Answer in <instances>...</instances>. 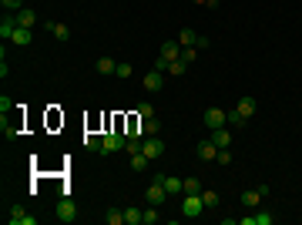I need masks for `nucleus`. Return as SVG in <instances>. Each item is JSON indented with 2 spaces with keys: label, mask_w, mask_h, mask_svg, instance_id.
I'll return each mask as SVG.
<instances>
[{
  "label": "nucleus",
  "mask_w": 302,
  "mask_h": 225,
  "mask_svg": "<svg viewBox=\"0 0 302 225\" xmlns=\"http://www.w3.org/2000/svg\"><path fill=\"white\" fill-rule=\"evenodd\" d=\"M145 202H148V205H165V202H168V188H165V175H158V178H154V182H151L148 188H145Z\"/></svg>",
  "instance_id": "f257e3e1"
},
{
  "label": "nucleus",
  "mask_w": 302,
  "mask_h": 225,
  "mask_svg": "<svg viewBox=\"0 0 302 225\" xmlns=\"http://www.w3.org/2000/svg\"><path fill=\"white\" fill-rule=\"evenodd\" d=\"M202 121H205L208 131H215V128H225V125H228V111H225V108H205Z\"/></svg>",
  "instance_id": "f03ea898"
},
{
  "label": "nucleus",
  "mask_w": 302,
  "mask_h": 225,
  "mask_svg": "<svg viewBox=\"0 0 302 225\" xmlns=\"http://www.w3.org/2000/svg\"><path fill=\"white\" fill-rule=\"evenodd\" d=\"M124 141H128V134H121V131L101 134V155H114V151H121V148H124Z\"/></svg>",
  "instance_id": "7ed1b4c3"
},
{
  "label": "nucleus",
  "mask_w": 302,
  "mask_h": 225,
  "mask_svg": "<svg viewBox=\"0 0 302 225\" xmlns=\"http://www.w3.org/2000/svg\"><path fill=\"white\" fill-rule=\"evenodd\" d=\"M202 212H205L202 192H198V195H185V198H181V215H185V219H198Z\"/></svg>",
  "instance_id": "20e7f679"
},
{
  "label": "nucleus",
  "mask_w": 302,
  "mask_h": 225,
  "mask_svg": "<svg viewBox=\"0 0 302 225\" xmlns=\"http://www.w3.org/2000/svg\"><path fill=\"white\" fill-rule=\"evenodd\" d=\"M141 151L154 161V158H161V155H165V141H161L158 134H145V138H141Z\"/></svg>",
  "instance_id": "39448f33"
},
{
  "label": "nucleus",
  "mask_w": 302,
  "mask_h": 225,
  "mask_svg": "<svg viewBox=\"0 0 302 225\" xmlns=\"http://www.w3.org/2000/svg\"><path fill=\"white\" fill-rule=\"evenodd\" d=\"M54 212H57V222H64V225H67V222H74V219H77V205L71 202V198H67V195H64V198L57 202V208H54Z\"/></svg>",
  "instance_id": "423d86ee"
},
{
  "label": "nucleus",
  "mask_w": 302,
  "mask_h": 225,
  "mask_svg": "<svg viewBox=\"0 0 302 225\" xmlns=\"http://www.w3.org/2000/svg\"><path fill=\"white\" fill-rule=\"evenodd\" d=\"M195 155H198L202 161H215V158H218V145H215L211 138H202V141L195 145Z\"/></svg>",
  "instance_id": "0eeeda50"
},
{
  "label": "nucleus",
  "mask_w": 302,
  "mask_h": 225,
  "mask_svg": "<svg viewBox=\"0 0 302 225\" xmlns=\"http://www.w3.org/2000/svg\"><path fill=\"white\" fill-rule=\"evenodd\" d=\"M272 222H275V215L265 212V208H259L255 215H242V219H239V225H272Z\"/></svg>",
  "instance_id": "6e6552de"
},
{
  "label": "nucleus",
  "mask_w": 302,
  "mask_h": 225,
  "mask_svg": "<svg viewBox=\"0 0 302 225\" xmlns=\"http://www.w3.org/2000/svg\"><path fill=\"white\" fill-rule=\"evenodd\" d=\"M20 27V20H17V14H3V20H0V37L3 40H10L14 37V31Z\"/></svg>",
  "instance_id": "1a4fd4ad"
},
{
  "label": "nucleus",
  "mask_w": 302,
  "mask_h": 225,
  "mask_svg": "<svg viewBox=\"0 0 302 225\" xmlns=\"http://www.w3.org/2000/svg\"><path fill=\"white\" fill-rule=\"evenodd\" d=\"M141 84H145V91H161V84H165V74H161V71H154V67H151L148 74L141 77Z\"/></svg>",
  "instance_id": "9d476101"
},
{
  "label": "nucleus",
  "mask_w": 302,
  "mask_h": 225,
  "mask_svg": "<svg viewBox=\"0 0 302 225\" xmlns=\"http://www.w3.org/2000/svg\"><path fill=\"white\" fill-rule=\"evenodd\" d=\"M7 222H10V225H34L37 219H34V215H27L20 205H14V208H10V215H7Z\"/></svg>",
  "instance_id": "9b49d317"
},
{
  "label": "nucleus",
  "mask_w": 302,
  "mask_h": 225,
  "mask_svg": "<svg viewBox=\"0 0 302 225\" xmlns=\"http://www.w3.org/2000/svg\"><path fill=\"white\" fill-rule=\"evenodd\" d=\"M44 27H47V31H51V37L60 40V44H64V40H71V27H67V24H54V20H47Z\"/></svg>",
  "instance_id": "f8f14e48"
},
{
  "label": "nucleus",
  "mask_w": 302,
  "mask_h": 225,
  "mask_svg": "<svg viewBox=\"0 0 302 225\" xmlns=\"http://www.w3.org/2000/svg\"><path fill=\"white\" fill-rule=\"evenodd\" d=\"M0 131H3V138H7V141H14V138H17V131H20V125L14 121V118L0 114Z\"/></svg>",
  "instance_id": "ddd939ff"
},
{
  "label": "nucleus",
  "mask_w": 302,
  "mask_h": 225,
  "mask_svg": "<svg viewBox=\"0 0 302 225\" xmlns=\"http://www.w3.org/2000/svg\"><path fill=\"white\" fill-rule=\"evenodd\" d=\"M34 40V27H17L14 31V37H10V44H17V47H27Z\"/></svg>",
  "instance_id": "4468645a"
},
{
  "label": "nucleus",
  "mask_w": 302,
  "mask_h": 225,
  "mask_svg": "<svg viewBox=\"0 0 302 225\" xmlns=\"http://www.w3.org/2000/svg\"><path fill=\"white\" fill-rule=\"evenodd\" d=\"M259 202H262V192H259V185L242 192V205H245V208H259Z\"/></svg>",
  "instance_id": "2eb2a0df"
},
{
  "label": "nucleus",
  "mask_w": 302,
  "mask_h": 225,
  "mask_svg": "<svg viewBox=\"0 0 302 225\" xmlns=\"http://www.w3.org/2000/svg\"><path fill=\"white\" fill-rule=\"evenodd\" d=\"M255 108H259V104H255V97H239V104H235V111L242 114V118H252V114H255Z\"/></svg>",
  "instance_id": "dca6fc26"
},
{
  "label": "nucleus",
  "mask_w": 302,
  "mask_h": 225,
  "mask_svg": "<svg viewBox=\"0 0 302 225\" xmlns=\"http://www.w3.org/2000/svg\"><path fill=\"white\" fill-rule=\"evenodd\" d=\"M161 57L178 61V57H181V44H178V40H165V44H161Z\"/></svg>",
  "instance_id": "f3484780"
},
{
  "label": "nucleus",
  "mask_w": 302,
  "mask_h": 225,
  "mask_svg": "<svg viewBox=\"0 0 302 225\" xmlns=\"http://www.w3.org/2000/svg\"><path fill=\"white\" fill-rule=\"evenodd\" d=\"M141 222H145V212H141L138 205L124 208V225H141Z\"/></svg>",
  "instance_id": "a211bd4d"
},
{
  "label": "nucleus",
  "mask_w": 302,
  "mask_h": 225,
  "mask_svg": "<svg viewBox=\"0 0 302 225\" xmlns=\"http://www.w3.org/2000/svg\"><path fill=\"white\" fill-rule=\"evenodd\" d=\"M208 138H211V141H215L218 148H228V145H232V134H228L225 128H215V131L208 134Z\"/></svg>",
  "instance_id": "6ab92c4d"
},
{
  "label": "nucleus",
  "mask_w": 302,
  "mask_h": 225,
  "mask_svg": "<svg viewBox=\"0 0 302 225\" xmlns=\"http://www.w3.org/2000/svg\"><path fill=\"white\" fill-rule=\"evenodd\" d=\"M141 134H161V121L158 118H141Z\"/></svg>",
  "instance_id": "aec40b11"
},
{
  "label": "nucleus",
  "mask_w": 302,
  "mask_h": 225,
  "mask_svg": "<svg viewBox=\"0 0 302 225\" xmlns=\"http://www.w3.org/2000/svg\"><path fill=\"white\" fill-rule=\"evenodd\" d=\"M94 67H97V74H104V77L118 71V64H114L111 57H97V64H94Z\"/></svg>",
  "instance_id": "412c9836"
},
{
  "label": "nucleus",
  "mask_w": 302,
  "mask_h": 225,
  "mask_svg": "<svg viewBox=\"0 0 302 225\" xmlns=\"http://www.w3.org/2000/svg\"><path fill=\"white\" fill-rule=\"evenodd\" d=\"M17 20H20V27H34V24H37V14H34L30 7H24V10H17Z\"/></svg>",
  "instance_id": "4be33fe9"
},
{
  "label": "nucleus",
  "mask_w": 302,
  "mask_h": 225,
  "mask_svg": "<svg viewBox=\"0 0 302 225\" xmlns=\"http://www.w3.org/2000/svg\"><path fill=\"white\" fill-rule=\"evenodd\" d=\"M104 222L108 225H124V208H108V212H104Z\"/></svg>",
  "instance_id": "5701e85b"
},
{
  "label": "nucleus",
  "mask_w": 302,
  "mask_h": 225,
  "mask_svg": "<svg viewBox=\"0 0 302 225\" xmlns=\"http://www.w3.org/2000/svg\"><path fill=\"white\" fill-rule=\"evenodd\" d=\"M198 192H202L198 178H181V195H198Z\"/></svg>",
  "instance_id": "b1692460"
},
{
  "label": "nucleus",
  "mask_w": 302,
  "mask_h": 225,
  "mask_svg": "<svg viewBox=\"0 0 302 225\" xmlns=\"http://www.w3.org/2000/svg\"><path fill=\"white\" fill-rule=\"evenodd\" d=\"M148 165H151V158L145 155V151H138V155H131V168H134V171H145Z\"/></svg>",
  "instance_id": "393cba45"
},
{
  "label": "nucleus",
  "mask_w": 302,
  "mask_h": 225,
  "mask_svg": "<svg viewBox=\"0 0 302 225\" xmlns=\"http://www.w3.org/2000/svg\"><path fill=\"white\" fill-rule=\"evenodd\" d=\"M165 188H168V195H181V178H175V175H165Z\"/></svg>",
  "instance_id": "a878e982"
},
{
  "label": "nucleus",
  "mask_w": 302,
  "mask_h": 225,
  "mask_svg": "<svg viewBox=\"0 0 302 225\" xmlns=\"http://www.w3.org/2000/svg\"><path fill=\"white\" fill-rule=\"evenodd\" d=\"M185 71H188V64H185L181 57H178V61H171V64H168V74H171V77H181Z\"/></svg>",
  "instance_id": "bb28decb"
},
{
  "label": "nucleus",
  "mask_w": 302,
  "mask_h": 225,
  "mask_svg": "<svg viewBox=\"0 0 302 225\" xmlns=\"http://www.w3.org/2000/svg\"><path fill=\"white\" fill-rule=\"evenodd\" d=\"M178 44H181V47H195V44H198L195 31H181V34H178Z\"/></svg>",
  "instance_id": "cd10ccee"
},
{
  "label": "nucleus",
  "mask_w": 302,
  "mask_h": 225,
  "mask_svg": "<svg viewBox=\"0 0 302 225\" xmlns=\"http://www.w3.org/2000/svg\"><path fill=\"white\" fill-rule=\"evenodd\" d=\"M131 74H134V67L128 64V61H121V64H118V71H114V77H121V81H128Z\"/></svg>",
  "instance_id": "c85d7f7f"
},
{
  "label": "nucleus",
  "mask_w": 302,
  "mask_h": 225,
  "mask_svg": "<svg viewBox=\"0 0 302 225\" xmlns=\"http://www.w3.org/2000/svg\"><path fill=\"white\" fill-rule=\"evenodd\" d=\"M158 219H161V212H158V205H148V208H145V225H154Z\"/></svg>",
  "instance_id": "c756f323"
},
{
  "label": "nucleus",
  "mask_w": 302,
  "mask_h": 225,
  "mask_svg": "<svg viewBox=\"0 0 302 225\" xmlns=\"http://www.w3.org/2000/svg\"><path fill=\"white\" fill-rule=\"evenodd\" d=\"M84 148L88 151H101V138H97V134H84Z\"/></svg>",
  "instance_id": "7c9ffc66"
},
{
  "label": "nucleus",
  "mask_w": 302,
  "mask_h": 225,
  "mask_svg": "<svg viewBox=\"0 0 302 225\" xmlns=\"http://www.w3.org/2000/svg\"><path fill=\"white\" fill-rule=\"evenodd\" d=\"M202 202H205V208H215V205H218V195L208 192V188H202Z\"/></svg>",
  "instance_id": "2f4dec72"
},
{
  "label": "nucleus",
  "mask_w": 302,
  "mask_h": 225,
  "mask_svg": "<svg viewBox=\"0 0 302 225\" xmlns=\"http://www.w3.org/2000/svg\"><path fill=\"white\" fill-rule=\"evenodd\" d=\"M3 3V10L7 14H17V10H24V0H0Z\"/></svg>",
  "instance_id": "473e14b6"
},
{
  "label": "nucleus",
  "mask_w": 302,
  "mask_h": 225,
  "mask_svg": "<svg viewBox=\"0 0 302 225\" xmlns=\"http://www.w3.org/2000/svg\"><path fill=\"white\" fill-rule=\"evenodd\" d=\"M124 151H128V155H138V151H141V138H128V141H124Z\"/></svg>",
  "instance_id": "72a5a7b5"
},
{
  "label": "nucleus",
  "mask_w": 302,
  "mask_h": 225,
  "mask_svg": "<svg viewBox=\"0 0 302 225\" xmlns=\"http://www.w3.org/2000/svg\"><path fill=\"white\" fill-rule=\"evenodd\" d=\"M195 47H181V61H185V64H195Z\"/></svg>",
  "instance_id": "f704fd0d"
},
{
  "label": "nucleus",
  "mask_w": 302,
  "mask_h": 225,
  "mask_svg": "<svg viewBox=\"0 0 302 225\" xmlns=\"http://www.w3.org/2000/svg\"><path fill=\"white\" fill-rule=\"evenodd\" d=\"M228 125H235V128H242V125H245V118H242V114H239V111H228Z\"/></svg>",
  "instance_id": "c9c22d12"
},
{
  "label": "nucleus",
  "mask_w": 302,
  "mask_h": 225,
  "mask_svg": "<svg viewBox=\"0 0 302 225\" xmlns=\"http://www.w3.org/2000/svg\"><path fill=\"white\" fill-rule=\"evenodd\" d=\"M215 161H222V165H232V151L228 148H218V158Z\"/></svg>",
  "instance_id": "e433bc0d"
},
{
  "label": "nucleus",
  "mask_w": 302,
  "mask_h": 225,
  "mask_svg": "<svg viewBox=\"0 0 302 225\" xmlns=\"http://www.w3.org/2000/svg\"><path fill=\"white\" fill-rule=\"evenodd\" d=\"M168 57H154V71H161V74H165V71H168Z\"/></svg>",
  "instance_id": "4c0bfd02"
},
{
  "label": "nucleus",
  "mask_w": 302,
  "mask_h": 225,
  "mask_svg": "<svg viewBox=\"0 0 302 225\" xmlns=\"http://www.w3.org/2000/svg\"><path fill=\"white\" fill-rule=\"evenodd\" d=\"M138 118H154V108H151V104H141V108H138Z\"/></svg>",
  "instance_id": "58836bf2"
},
{
  "label": "nucleus",
  "mask_w": 302,
  "mask_h": 225,
  "mask_svg": "<svg viewBox=\"0 0 302 225\" xmlns=\"http://www.w3.org/2000/svg\"><path fill=\"white\" fill-rule=\"evenodd\" d=\"M10 108H14V101H10V97L3 94V97H0V111H3V114H10Z\"/></svg>",
  "instance_id": "ea45409f"
},
{
  "label": "nucleus",
  "mask_w": 302,
  "mask_h": 225,
  "mask_svg": "<svg viewBox=\"0 0 302 225\" xmlns=\"http://www.w3.org/2000/svg\"><path fill=\"white\" fill-rule=\"evenodd\" d=\"M198 3H205V7H218V0H198Z\"/></svg>",
  "instance_id": "a19ab883"
}]
</instances>
